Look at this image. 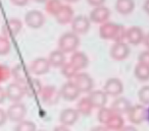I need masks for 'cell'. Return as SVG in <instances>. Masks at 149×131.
I'll use <instances>...</instances> for the list:
<instances>
[{"mask_svg":"<svg viewBox=\"0 0 149 131\" xmlns=\"http://www.w3.org/2000/svg\"><path fill=\"white\" fill-rule=\"evenodd\" d=\"M61 73L64 77L66 78H74V76L78 74V70L72 65L70 62H68V63H64L63 65L61 66Z\"/></svg>","mask_w":149,"mask_h":131,"instance_id":"cell-30","label":"cell"},{"mask_svg":"<svg viewBox=\"0 0 149 131\" xmlns=\"http://www.w3.org/2000/svg\"><path fill=\"white\" fill-rule=\"evenodd\" d=\"M45 9L49 14L55 15L56 12L59 10V8L62 6L60 0H47L46 1Z\"/></svg>","mask_w":149,"mask_h":131,"instance_id":"cell-29","label":"cell"},{"mask_svg":"<svg viewBox=\"0 0 149 131\" xmlns=\"http://www.w3.org/2000/svg\"><path fill=\"white\" fill-rule=\"evenodd\" d=\"M135 8L134 0H116V9L120 14H129Z\"/></svg>","mask_w":149,"mask_h":131,"instance_id":"cell-26","label":"cell"},{"mask_svg":"<svg viewBox=\"0 0 149 131\" xmlns=\"http://www.w3.org/2000/svg\"><path fill=\"white\" fill-rule=\"evenodd\" d=\"M11 75L15 78V82L19 84H25L30 79L29 71L23 64H17L11 70Z\"/></svg>","mask_w":149,"mask_h":131,"instance_id":"cell-20","label":"cell"},{"mask_svg":"<svg viewBox=\"0 0 149 131\" xmlns=\"http://www.w3.org/2000/svg\"><path fill=\"white\" fill-rule=\"evenodd\" d=\"M34 1H36V2H38V3H44V2H46L47 0H34Z\"/></svg>","mask_w":149,"mask_h":131,"instance_id":"cell-46","label":"cell"},{"mask_svg":"<svg viewBox=\"0 0 149 131\" xmlns=\"http://www.w3.org/2000/svg\"><path fill=\"white\" fill-rule=\"evenodd\" d=\"M5 92H6V98L13 103H19L26 94L24 85L17 83V82L9 83L5 90Z\"/></svg>","mask_w":149,"mask_h":131,"instance_id":"cell-9","label":"cell"},{"mask_svg":"<svg viewBox=\"0 0 149 131\" xmlns=\"http://www.w3.org/2000/svg\"><path fill=\"white\" fill-rule=\"evenodd\" d=\"M91 131H108L106 129V127H103V126H96L94 128L91 129Z\"/></svg>","mask_w":149,"mask_h":131,"instance_id":"cell-43","label":"cell"},{"mask_svg":"<svg viewBox=\"0 0 149 131\" xmlns=\"http://www.w3.org/2000/svg\"><path fill=\"white\" fill-rule=\"evenodd\" d=\"M64 1H66V2H70V3H74V2H77V1H79V0H64Z\"/></svg>","mask_w":149,"mask_h":131,"instance_id":"cell-47","label":"cell"},{"mask_svg":"<svg viewBox=\"0 0 149 131\" xmlns=\"http://www.w3.org/2000/svg\"><path fill=\"white\" fill-rule=\"evenodd\" d=\"M120 26L114 23H104L99 28V36L104 40H113L116 41Z\"/></svg>","mask_w":149,"mask_h":131,"instance_id":"cell-11","label":"cell"},{"mask_svg":"<svg viewBox=\"0 0 149 131\" xmlns=\"http://www.w3.org/2000/svg\"><path fill=\"white\" fill-rule=\"evenodd\" d=\"M7 119H9L13 122H21L24 120L26 114H27V108L22 103H15L11 106H9L8 110L6 112Z\"/></svg>","mask_w":149,"mask_h":131,"instance_id":"cell-5","label":"cell"},{"mask_svg":"<svg viewBox=\"0 0 149 131\" xmlns=\"http://www.w3.org/2000/svg\"><path fill=\"white\" fill-rule=\"evenodd\" d=\"M135 76L140 81L149 80V65H145L142 63H138L135 67Z\"/></svg>","mask_w":149,"mask_h":131,"instance_id":"cell-28","label":"cell"},{"mask_svg":"<svg viewBox=\"0 0 149 131\" xmlns=\"http://www.w3.org/2000/svg\"><path fill=\"white\" fill-rule=\"evenodd\" d=\"M7 121V114L3 109H0V126H2Z\"/></svg>","mask_w":149,"mask_h":131,"instance_id":"cell-37","label":"cell"},{"mask_svg":"<svg viewBox=\"0 0 149 131\" xmlns=\"http://www.w3.org/2000/svg\"><path fill=\"white\" fill-rule=\"evenodd\" d=\"M11 75V70L7 66L0 64V82H3L9 78Z\"/></svg>","mask_w":149,"mask_h":131,"instance_id":"cell-35","label":"cell"},{"mask_svg":"<svg viewBox=\"0 0 149 131\" xmlns=\"http://www.w3.org/2000/svg\"><path fill=\"white\" fill-rule=\"evenodd\" d=\"M90 19L85 15H78L74 17L72 21V33L76 35H83L86 34L90 29Z\"/></svg>","mask_w":149,"mask_h":131,"instance_id":"cell-8","label":"cell"},{"mask_svg":"<svg viewBox=\"0 0 149 131\" xmlns=\"http://www.w3.org/2000/svg\"><path fill=\"white\" fill-rule=\"evenodd\" d=\"M50 64L48 62V59L43 57H40L35 59L31 63L30 66V70L32 73L36 74V75H43V74L47 73L50 69Z\"/></svg>","mask_w":149,"mask_h":131,"instance_id":"cell-16","label":"cell"},{"mask_svg":"<svg viewBox=\"0 0 149 131\" xmlns=\"http://www.w3.org/2000/svg\"><path fill=\"white\" fill-rule=\"evenodd\" d=\"M124 90V84H123L122 80L118 78L112 77L106 80L105 84H104V92L107 96L111 97H118Z\"/></svg>","mask_w":149,"mask_h":131,"instance_id":"cell-12","label":"cell"},{"mask_svg":"<svg viewBox=\"0 0 149 131\" xmlns=\"http://www.w3.org/2000/svg\"><path fill=\"white\" fill-rule=\"evenodd\" d=\"M147 115V110L143 105H135L132 106L131 109L128 112L129 120L133 123V124L139 125L145 120Z\"/></svg>","mask_w":149,"mask_h":131,"instance_id":"cell-10","label":"cell"},{"mask_svg":"<svg viewBox=\"0 0 149 131\" xmlns=\"http://www.w3.org/2000/svg\"><path fill=\"white\" fill-rule=\"evenodd\" d=\"M88 98H89L93 108H103L105 107L106 102H107V94L104 92V90H92Z\"/></svg>","mask_w":149,"mask_h":131,"instance_id":"cell-19","label":"cell"},{"mask_svg":"<svg viewBox=\"0 0 149 131\" xmlns=\"http://www.w3.org/2000/svg\"><path fill=\"white\" fill-rule=\"evenodd\" d=\"M22 28H23V23L21 19H9L8 21H5V23L2 27V36L5 38H15L19 35L21 32Z\"/></svg>","mask_w":149,"mask_h":131,"instance_id":"cell-4","label":"cell"},{"mask_svg":"<svg viewBox=\"0 0 149 131\" xmlns=\"http://www.w3.org/2000/svg\"><path fill=\"white\" fill-rule=\"evenodd\" d=\"M110 17V11L105 6H98L95 7L90 12V21H93L95 23H104Z\"/></svg>","mask_w":149,"mask_h":131,"instance_id":"cell-14","label":"cell"},{"mask_svg":"<svg viewBox=\"0 0 149 131\" xmlns=\"http://www.w3.org/2000/svg\"><path fill=\"white\" fill-rule=\"evenodd\" d=\"M60 97L64 99L65 101L72 102V101L77 100L78 97L80 96V90L74 83V81H68L61 86L60 88Z\"/></svg>","mask_w":149,"mask_h":131,"instance_id":"cell-13","label":"cell"},{"mask_svg":"<svg viewBox=\"0 0 149 131\" xmlns=\"http://www.w3.org/2000/svg\"><path fill=\"white\" fill-rule=\"evenodd\" d=\"M25 23L31 29H39L45 23V17L39 10H30L25 15Z\"/></svg>","mask_w":149,"mask_h":131,"instance_id":"cell-6","label":"cell"},{"mask_svg":"<svg viewBox=\"0 0 149 131\" xmlns=\"http://www.w3.org/2000/svg\"><path fill=\"white\" fill-rule=\"evenodd\" d=\"M48 62H49L50 66H52L54 68L61 67L65 63V55L60 50H54L49 54Z\"/></svg>","mask_w":149,"mask_h":131,"instance_id":"cell-24","label":"cell"},{"mask_svg":"<svg viewBox=\"0 0 149 131\" xmlns=\"http://www.w3.org/2000/svg\"><path fill=\"white\" fill-rule=\"evenodd\" d=\"M10 48L11 46L9 43V40L3 36H0V56L8 54L10 51Z\"/></svg>","mask_w":149,"mask_h":131,"instance_id":"cell-33","label":"cell"},{"mask_svg":"<svg viewBox=\"0 0 149 131\" xmlns=\"http://www.w3.org/2000/svg\"><path fill=\"white\" fill-rule=\"evenodd\" d=\"M24 88H25V92L30 97H35L40 94L42 88V83L39 79L37 78H30L25 84H24Z\"/></svg>","mask_w":149,"mask_h":131,"instance_id":"cell-23","label":"cell"},{"mask_svg":"<svg viewBox=\"0 0 149 131\" xmlns=\"http://www.w3.org/2000/svg\"><path fill=\"white\" fill-rule=\"evenodd\" d=\"M120 131H138V130L133 126H124Z\"/></svg>","mask_w":149,"mask_h":131,"instance_id":"cell-42","label":"cell"},{"mask_svg":"<svg viewBox=\"0 0 149 131\" xmlns=\"http://www.w3.org/2000/svg\"><path fill=\"white\" fill-rule=\"evenodd\" d=\"M10 2L15 6H25L29 2V0H10Z\"/></svg>","mask_w":149,"mask_h":131,"instance_id":"cell-39","label":"cell"},{"mask_svg":"<svg viewBox=\"0 0 149 131\" xmlns=\"http://www.w3.org/2000/svg\"><path fill=\"white\" fill-rule=\"evenodd\" d=\"M40 131H42V130H40Z\"/></svg>","mask_w":149,"mask_h":131,"instance_id":"cell-49","label":"cell"},{"mask_svg":"<svg viewBox=\"0 0 149 131\" xmlns=\"http://www.w3.org/2000/svg\"><path fill=\"white\" fill-rule=\"evenodd\" d=\"M74 83L80 92H91L94 88V81L88 73L81 72L74 77Z\"/></svg>","mask_w":149,"mask_h":131,"instance_id":"cell-3","label":"cell"},{"mask_svg":"<svg viewBox=\"0 0 149 131\" xmlns=\"http://www.w3.org/2000/svg\"><path fill=\"white\" fill-rule=\"evenodd\" d=\"M40 94H41L42 102L47 106H53L57 104L60 99V92L53 85L43 86Z\"/></svg>","mask_w":149,"mask_h":131,"instance_id":"cell-2","label":"cell"},{"mask_svg":"<svg viewBox=\"0 0 149 131\" xmlns=\"http://www.w3.org/2000/svg\"><path fill=\"white\" fill-rule=\"evenodd\" d=\"M70 62L79 71V70L84 69V68L87 67L88 64H89V59H88L87 55L85 53L80 51H76L72 53Z\"/></svg>","mask_w":149,"mask_h":131,"instance_id":"cell-21","label":"cell"},{"mask_svg":"<svg viewBox=\"0 0 149 131\" xmlns=\"http://www.w3.org/2000/svg\"><path fill=\"white\" fill-rule=\"evenodd\" d=\"M144 33L143 30L140 27H131L129 29H127L126 32V39L132 45H139L140 43H142L144 41Z\"/></svg>","mask_w":149,"mask_h":131,"instance_id":"cell-15","label":"cell"},{"mask_svg":"<svg viewBox=\"0 0 149 131\" xmlns=\"http://www.w3.org/2000/svg\"><path fill=\"white\" fill-rule=\"evenodd\" d=\"M146 117L148 118V120H149V109L147 110V115H146Z\"/></svg>","mask_w":149,"mask_h":131,"instance_id":"cell-48","label":"cell"},{"mask_svg":"<svg viewBox=\"0 0 149 131\" xmlns=\"http://www.w3.org/2000/svg\"><path fill=\"white\" fill-rule=\"evenodd\" d=\"M113 112L111 111V109L109 108H106V107H103V108H100L99 109V112H98L97 115V118L98 121L102 124H106V122L108 121V119L112 116Z\"/></svg>","mask_w":149,"mask_h":131,"instance_id":"cell-32","label":"cell"},{"mask_svg":"<svg viewBox=\"0 0 149 131\" xmlns=\"http://www.w3.org/2000/svg\"><path fill=\"white\" fill-rule=\"evenodd\" d=\"M144 44H145V46H146V48L148 49V51H149V34H147L146 36L144 37Z\"/></svg>","mask_w":149,"mask_h":131,"instance_id":"cell-45","label":"cell"},{"mask_svg":"<svg viewBox=\"0 0 149 131\" xmlns=\"http://www.w3.org/2000/svg\"><path fill=\"white\" fill-rule=\"evenodd\" d=\"M79 112H78L76 109H64L61 113H60L59 116V121L63 126H70V125H74V123L77 122L78 119H79Z\"/></svg>","mask_w":149,"mask_h":131,"instance_id":"cell-17","label":"cell"},{"mask_svg":"<svg viewBox=\"0 0 149 131\" xmlns=\"http://www.w3.org/2000/svg\"><path fill=\"white\" fill-rule=\"evenodd\" d=\"M139 100L142 104L149 105V85H145L138 92Z\"/></svg>","mask_w":149,"mask_h":131,"instance_id":"cell-34","label":"cell"},{"mask_svg":"<svg viewBox=\"0 0 149 131\" xmlns=\"http://www.w3.org/2000/svg\"><path fill=\"white\" fill-rule=\"evenodd\" d=\"M58 23L60 25H66L70 23L74 19V10L70 5H63L59 8V10L54 15Z\"/></svg>","mask_w":149,"mask_h":131,"instance_id":"cell-18","label":"cell"},{"mask_svg":"<svg viewBox=\"0 0 149 131\" xmlns=\"http://www.w3.org/2000/svg\"><path fill=\"white\" fill-rule=\"evenodd\" d=\"M144 10L145 12L147 13V14H149V0H145V2H144Z\"/></svg>","mask_w":149,"mask_h":131,"instance_id":"cell-44","label":"cell"},{"mask_svg":"<svg viewBox=\"0 0 149 131\" xmlns=\"http://www.w3.org/2000/svg\"><path fill=\"white\" fill-rule=\"evenodd\" d=\"M138 61H139V63L145 64V65H149V51L148 50L139 54Z\"/></svg>","mask_w":149,"mask_h":131,"instance_id":"cell-36","label":"cell"},{"mask_svg":"<svg viewBox=\"0 0 149 131\" xmlns=\"http://www.w3.org/2000/svg\"><path fill=\"white\" fill-rule=\"evenodd\" d=\"M131 103L126 98H118L111 105V111L114 114L123 115L128 114L129 110L131 109Z\"/></svg>","mask_w":149,"mask_h":131,"instance_id":"cell-22","label":"cell"},{"mask_svg":"<svg viewBox=\"0 0 149 131\" xmlns=\"http://www.w3.org/2000/svg\"><path fill=\"white\" fill-rule=\"evenodd\" d=\"M15 131H36V124L32 121L23 120L17 123L15 127Z\"/></svg>","mask_w":149,"mask_h":131,"instance_id":"cell-31","label":"cell"},{"mask_svg":"<svg viewBox=\"0 0 149 131\" xmlns=\"http://www.w3.org/2000/svg\"><path fill=\"white\" fill-rule=\"evenodd\" d=\"M124 119H123L122 115L118 114H112V116L108 119V121L106 122L105 126L107 130H112V131H120V129L124 127Z\"/></svg>","mask_w":149,"mask_h":131,"instance_id":"cell-25","label":"cell"},{"mask_svg":"<svg viewBox=\"0 0 149 131\" xmlns=\"http://www.w3.org/2000/svg\"><path fill=\"white\" fill-rule=\"evenodd\" d=\"M93 106H92L91 102H90L89 98H82L79 101L77 106V111L79 112V114H82L84 116H89L91 114L92 110H93Z\"/></svg>","mask_w":149,"mask_h":131,"instance_id":"cell-27","label":"cell"},{"mask_svg":"<svg viewBox=\"0 0 149 131\" xmlns=\"http://www.w3.org/2000/svg\"><path fill=\"white\" fill-rule=\"evenodd\" d=\"M109 53L112 59L116 60V61H122L129 56L130 48H129L128 44H126L125 42H118L111 46Z\"/></svg>","mask_w":149,"mask_h":131,"instance_id":"cell-7","label":"cell"},{"mask_svg":"<svg viewBox=\"0 0 149 131\" xmlns=\"http://www.w3.org/2000/svg\"><path fill=\"white\" fill-rule=\"evenodd\" d=\"M53 131H70V129H68L66 126H63V125H60V126L55 127Z\"/></svg>","mask_w":149,"mask_h":131,"instance_id":"cell-41","label":"cell"},{"mask_svg":"<svg viewBox=\"0 0 149 131\" xmlns=\"http://www.w3.org/2000/svg\"><path fill=\"white\" fill-rule=\"evenodd\" d=\"M6 99V92H5V90L2 88V86H0V104L3 103Z\"/></svg>","mask_w":149,"mask_h":131,"instance_id":"cell-40","label":"cell"},{"mask_svg":"<svg viewBox=\"0 0 149 131\" xmlns=\"http://www.w3.org/2000/svg\"><path fill=\"white\" fill-rule=\"evenodd\" d=\"M80 39L74 33H65L58 40V50L65 53H74L79 47Z\"/></svg>","mask_w":149,"mask_h":131,"instance_id":"cell-1","label":"cell"},{"mask_svg":"<svg viewBox=\"0 0 149 131\" xmlns=\"http://www.w3.org/2000/svg\"><path fill=\"white\" fill-rule=\"evenodd\" d=\"M87 2L90 5H92V6L98 7V6H102V4L105 2V0H87Z\"/></svg>","mask_w":149,"mask_h":131,"instance_id":"cell-38","label":"cell"}]
</instances>
